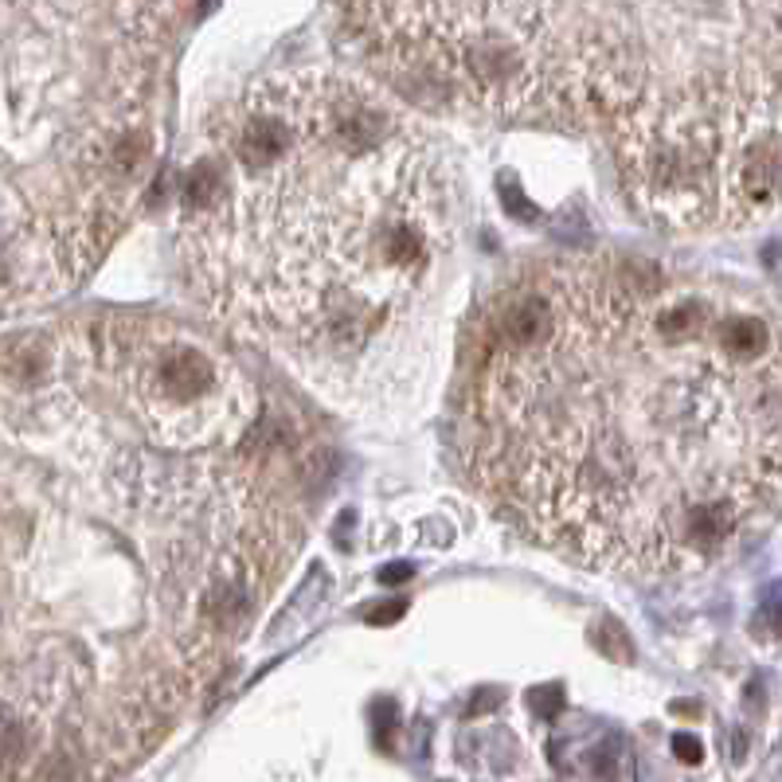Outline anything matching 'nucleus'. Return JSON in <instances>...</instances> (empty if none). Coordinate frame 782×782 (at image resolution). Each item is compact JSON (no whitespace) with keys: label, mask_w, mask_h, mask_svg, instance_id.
Segmentation results:
<instances>
[{"label":"nucleus","mask_w":782,"mask_h":782,"mask_svg":"<svg viewBox=\"0 0 782 782\" xmlns=\"http://www.w3.org/2000/svg\"><path fill=\"white\" fill-rule=\"evenodd\" d=\"M301 548L255 442L192 450L102 337L0 341V779H114L223 677Z\"/></svg>","instance_id":"nucleus-1"},{"label":"nucleus","mask_w":782,"mask_h":782,"mask_svg":"<svg viewBox=\"0 0 782 782\" xmlns=\"http://www.w3.org/2000/svg\"><path fill=\"white\" fill-rule=\"evenodd\" d=\"M774 298L626 251H567L485 306L462 455L493 509L622 579L736 560L779 513Z\"/></svg>","instance_id":"nucleus-2"},{"label":"nucleus","mask_w":782,"mask_h":782,"mask_svg":"<svg viewBox=\"0 0 782 782\" xmlns=\"http://www.w3.org/2000/svg\"><path fill=\"white\" fill-rule=\"evenodd\" d=\"M462 176L356 71H278L219 110L181 196V251L223 325L329 403L423 380L462 243Z\"/></svg>","instance_id":"nucleus-3"},{"label":"nucleus","mask_w":782,"mask_h":782,"mask_svg":"<svg viewBox=\"0 0 782 782\" xmlns=\"http://www.w3.org/2000/svg\"><path fill=\"white\" fill-rule=\"evenodd\" d=\"M407 99L595 129L642 216L739 231L779 208V0H341Z\"/></svg>","instance_id":"nucleus-4"},{"label":"nucleus","mask_w":782,"mask_h":782,"mask_svg":"<svg viewBox=\"0 0 782 782\" xmlns=\"http://www.w3.org/2000/svg\"><path fill=\"white\" fill-rule=\"evenodd\" d=\"M169 32L134 0H0V318L71 294L126 231Z\"/></svg>","instance_id":"nucleus-5"}]
</instances>
